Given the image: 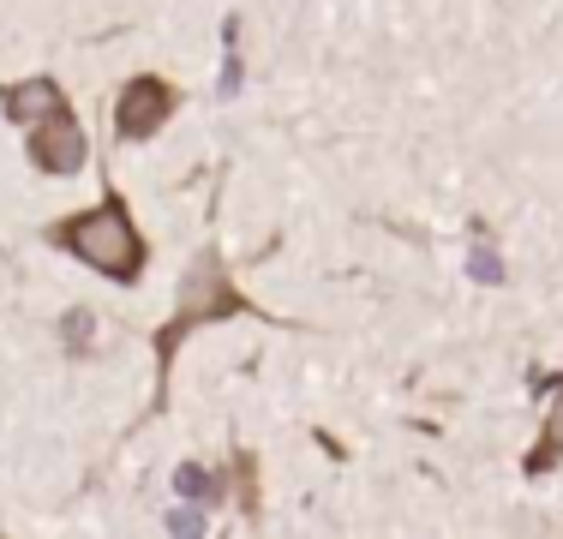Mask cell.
Returning <instances> with one entry per match:
<instances>
[{"mask_svg": "<svg viewBox=\"0 0 563 539\" xmlns=\"http://www.w3.org/2000/svg\"><path fill=\"white\" fill-rule=\"evenodd\" d=\"M0 108H7L12 127H43L48 114H60V108H66V97H60L55 78H24V85L0 90Z\"/></svg>", "mask_w": 563, "mask_h": 539, "instance_id": "5", "label": "cell"}, {"mask_svg": "<svg viewBox=\"0 0 563 539\" xmlns=\"http://www.w3.org/2000/svg\"><path fill=\"white\" fill-rule=\"evenodd\" d=\"M234 312H246V294L222 276L217 252H205V258L186 270V282H180V312H174V323L156 336V360H163V372H168L174 342H180L186 330H198V323H210V318H234Z\"/></svg>", "mask_w": 563, "mask_h": 539, "instance_id": "2", "label": "cell"}, {"mask_svg": "<svg viewBox=\"0 0 563 539\" xmlns=\"http://www.w3.org/2000/svg\"><path fill=\"white\" fill-rule=\"evenodd\" d=\"M85 156H90V144H85V127L73 120V108L48 114L43 127L31 132V162H36L43 174H55V180L78 174V168H85Z\"/></svg>", "mask_w": 563, "mask_h": 539, "instance_id": "3", "label": "cell"}, {"mask_svg": "<svg viewBox=\"0 0 563 539\" xmlns=\"http://www.w3.org/2000/svg\"><path fill=\"white\" fill-rule=\"evenodd\" d=\"M467 270H474L479 282H504V264H498V252H492L486 240H479V246L467 252Z\"/></svg>", "mask_w": 563, "mask_h": 539, "instance_id": "9", "label": "cell"}, {"mask_svg": "<svg viewBox=\"0 0 563 539\" xmlns=\"http://www.w3.org/2000/svg\"><path fill=\"white\" fill-rule=\"evenodd\" d=\"M48 240L66 246L73 258H85L90 270L114 276V282H139L144 276V240H139V228H132L126 198L120 193H109L97 210H78V216H66V222H55Z\"/></svg>", "mask_w": 563, "mask_h": 539, "instance_id": "1", "label": "cell"}, {"mask_svg": "<svg viewBox=\"0 0 563 539\" xmlns=\"http://www.w3.org/2000/svg\"><path fill=\"white\" fill-rule=\"evenodd\" d=\"M174 85H163V78H132L126 90H120V102H114V132L120 139H151L156 127H163V120L174 114Z\"/></svg>", "mask_w": 563, "mask_h": 539, "instance_id": "4", "label": "cell"}, {"mask_svg": "<svg viewBox=\"0 0 563 539\" xmlns=\"http://www.w3.org/2000/svg\"><path fill=\"white\" fill-rule=\"evenodd\" d=\"M174 492H180V497H192V504H210V497H217V480H210L205 468H192V462H186L180 474H174Z\"/></svg>", "mask_w": 563, "mask_h": 539, "instance_id": "7", "label": "cell"}, {"mask_svg": "<svg viewBox=\"0 0 563 539\" xmlns=\"http://www.w3.org/2000/svg\"><path fill=\"white\" fill-rule=\"evenodd\" d=\"M97 342V323H90V312L78 306V312H66V354H85V348Z\"/></svg>", "mask_w": 563, "mask_h": 539, "instance_id": "8", "label": "cell"}, {"mask_svg": "<svg viewBox=\"0 0 563 539\" xmlns=\"http://www.w3.org/2000/svg\"><path fill=\"white\" fill-rule=\"evenodd\" d=\"M558 450H563V384H558V402H552V414H545V438H540V450L528 455V474H545Z\"/></svg>", "mask_w": 563, "mask_h": 539, "instance_id": "6", "label": "cell"}]
</instances>
